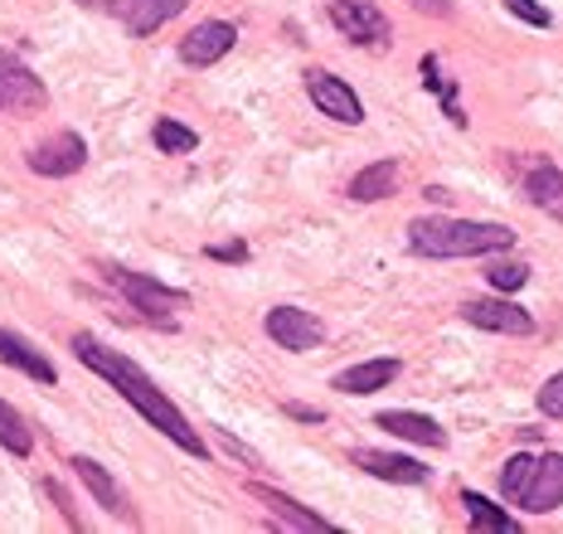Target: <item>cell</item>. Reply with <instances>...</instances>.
Returning a JSON list of instances; mask_svg holds the SVG:
<instances>
[{
	"mask_svg": "<svg viewBox=\"0 0 563 534\" xmlns=\"http://www.w3.org/2000/svg\"><path fill=\"white\" fill-rule=\"evenodd\" d=\"M108 282H112L126 301H132V311H141L151 326L175 331V316H170V311H185V307H190V292L156 282V277H146V272H132V267H108Z\"/></svg>",
	"mask_w": 563,
	"mask_h": 534,
	"instance_id": "obj_3",
	"label": "cell"
},
{
	"mask_svg": "<svg viewBox=\"0 0 563 534\" xmlns=\"http://www.w3.org/2000/svg\"><path fill=\"white\" fill-rule=\"evenodd\" d=\"M418 10H428V15H452V5L448 0H413Z\"/></svg>",
	"mask_w": 563,
	"mask_h": 534,
	"instance_id": "obj_32",
	"label": "cell"
},
{
	"mask_svg": "<svg viewBox=\"0 0 563 534\" xmlns=\"http://www.w3.org/2000/svg\"><path fill=\"white\" fill-rule=\"evenodd\" d=\"M78 5H84V10H108L112 0H78Z\"/></svg>",
	"mask_w": 563,
	"mask_h": 534,
	"instance_id": "obj_33",
	"label": "cell"
},
{
	"mask_svg": "<svg viewBox=\"0 0 563 534\" xmlns=\"http://www.w3.org/2000/svg\"><path fill=\"white\" fill-rule=\"evenodd\" d=\"M506 10H510V15H520L525 25H534V30H549V25H554V15H549L539 0H506Z\"/></svg>",
	"mask_w": 563,
	"mask_h": 534,
	"instance_id": "obj_27",
	"label": "cell"
},
{
	"mask_svg": "<svg viewBox=\"0 0 563 534\" xmlns=\"http://www.w3.org/2000/svg\"><path fill=\"white\" fill-rule=\"evenodd\" d=\"M282 413L297 418V423H325V413L321 409H307V403H282Z\"/></svg>",
	"mask_w": 563,
	"mask_h": 534,
	"instance_id": "obj_31",
	"label": "cell"
},
{
	"mask_svg": "<svg viewBox=\"0 0 563 534\" xmlns=\"http://www.w3.org/2000/svg\"><path fill=\"white\" fill-rule=\"evenodd\" d=\"M185 10V0H112V15L126 25V34H156L166 20H175Z\"/></svg>",
	"mask_w": 563,
	"mask_h": 534,
	"instance_id": "obj_14",
	"label": "cell"
},
{
	"mask_svg": "<svg viewBox=\"0 0 563 534\" xmlns=\"http://www.w3.org/2000/svg\"><path fill=\"white\" fill-rule=\"evenodd\" d=\"M331 25L355 44H369V49H384L394 40V25L384 10H374L369 0H331Z\"/></svg>",
	"mask_w": 563,
	"mask_h": 534,
	"instance_id": "obj_4",
	"label": "cell"
},
{
	"mask_svg": "<svg viewBox=\"0 0 563 534\" xmlns=\"http://www.w3.org/2000/svg\"><path fill=\"white\" fill-rule=\"evenodd\" d=\"M530 471H534V457H530V452H515L506 467H500V496H506L510 505H520L525 486H530Z\"/></svg>",
	"mask_w": 563,
	"mask_h": 534,
	"instance_id": "obj_24",
	"label": "cell"
},
{
	"mask_svg": "<svg viewBox=\"0 0 563 534\" xmlns=\"http://www.w3.org/2000/svg\"><path fill=\"white\" fill-rule=\"evenodd\" d=\"M539 413L563 418V369H559L554 379H544V389H539Z\"/></svg>",
	"mask_w": 563,
	"mask_h": 534,
	"instance_id": "obj_28",
	"label": "cell"
},
{
	"mask_svg": "<svg viewBox=\"0 0 563 534\" xmlns=\"http://www.w3.org/2000/svg\"><path fill=\"white\" fill-rule=\"evenodd\" d=\"M151 142L166 151V156H190V151L199 146V132H190V126L175 122V118H161L156 126H151Z\"/></svg>",
	"mask_w": 563,
	"mask_h": 534,
	"instance_id": "obj_23",
	"label": "cell"
},
{
	"mask_svg": "<svg viewBox=\"0 0 563 534\" xmlns=\"http://www.w3.org/2000/svg\"><path fill=\"white\" fill-rule=\"evenodd\" d=\"M44 102H49V88H44L15 54L0 49V112L5 108H44Z\"/></svg>",
	"mask_w": 563,
	"mask_h": 534,
	"instance_id": "obj_12",
	"label": "cell"
},
{
	"mask_svg": "<svg viewBox=\"0 0 563 534\" xmlns=\"http://www.w3.org/2000/svg\"><path fill=\"white\" fill-rule=\"evenodd\" d=\"M525 194H530L534 209L554 214L563 224V170L559 166H530L525 170Z\"/></svg>",
	"mask_w": 563,
	"mask_h": 534,
	"instance_id": "obj_19",
	"label": "cell"
},
{
	"mask_svg": "<svg viewBox=\"0 0 563 534\" xmlns=\"http://www.w3.org/2000/svg\"><path fill=\"white\" fill-rule=\"evenodd\" d=\"M394 190H398V160H374V166H365L350 180V200H360V204L389 200Z\"/></svg>",
	"mask_w": 563,
	"mask_h": 534,
	"instance_id": "obj_20",
	"label": "cell"
},
{
	"mask_svg": "<svg viewBox=\"0 0 563 534\" xmlns=\"http://www.w3.org/2000/svg\"><path fill=\"white\" fill-rule=\"evenodd\" d=\"M0 447H5L10 457H30V452H34V433H30L25 418L10 409L5 399H0Z\"/></svg>",
	"mask_w": 563,
	"mask_h": 534,
	"instance_id": "obj_22",
	"label": "cell"
},
{
	"mask_svg": "<svg viewBox=\"0 0 563 534\" xmlns=\"http://www.w3.org/2000/svg\"><path fill=\"white\" fill-rule=\"evenodd\" d=\"M74 355H78V365H88L92 375L108 379V385H112L117 393H122V399L132 403V409H136L141 418H146L151 427H161V433H166L180 452H190V457H205V437L195 433L190 418H185V413L166 399V389H156V379H151L132 355L108 351V345L92 341V335H74Z\"/></svg>",
	"mask_w": 563,
	"mask_h": 534,
	"instance_id": "obj_1",
	"label": "cell"
},
{
	"mask_svg": "<svg viewBox=\"0 0 563 534\" xmlns=\"http://www.w3.org/2000/svg\"><path fill=\"white\" fill-rule=\"evenodd\" d=\"M408 248L418 258H486V253L515 248V229L486 224V219H448L428 214L408 224Z\"/></svg>",
	"mask_w": 563,
	"mask_h": 534,
	"instance_id": "obj_2",
	"label": "cell"
},
{
	"mask_svg": "<svg viewBox=\"0 0 563 534\" xmlns=\"http://www.w3.org/2000/svg\"><path fill=\"white\" fill-rule=\"evenodd\" d=\"M0 365H10V369H20V375H30L34 385H54V379H58L54 359L44 355V351H34L25 335L5 331V326H0Z\"/></svg>",
	"mask_w": 563,
	"mask_h": 534,
	"instance_id": "obj_15",
	"label": "cell"
},
{
	"mask_svg": "<svg viewBox=\"0 0 563 534\" xmlns=\"http://www.w3.org/2000/svg\"><path fill=\"white\" fill-rule=\"evenodd\" d=\"M394 379H398V359H365V365L340 369V375L331 379V389H340V393H379V389H389Z\"/></svg>",
	"mask_w": 563,
	"mask_h": 534,
	"instance_id": "obj_18",
	"label": "cell"
},
{
	"mask_svg": "<svg viewBox=\"0 0 563 534\" xmlns=\"http://www.w3.org/2000/svg\"><path fill=\"white\" fill-rule=\"evenodd\" d=\"M84 166H88V142L78 132H54L49 142H40L30 151V170H34V176L64 180V176H78Z\"/></svg>",
	"mask_w": 563,
	"mask_h": 534,
	"instance_id": "obj_6",
	"label": "cell"
},
{
	"mask_svg": "<svg viewBox=\"0 0 563 534\" xmlns=\"http://www.w3.org/2000/svg\"><path fill=\"white\" fill-rule=\"evenodd\" d=\"M233 44H239V30L229 20H205V25H195L180 40V59L190 68H209L224 59V54H233Z\"/></svg>",
	"mask_w": 563,
	"mask_h": 534,
	"instance_id": "obj_8",
	"label": "cell"
},
{
	"mask_svg": "<svg viewBox=\"0 0 563 534\" xmlns=\"http://www.w3.org/2000/svg\"><path fill=\"white\" fill-rule=\"evenodd\" d=\"M486 277H490V287H496V292H520V287L530 282V267H525V263H496Z\"/></svg>",
	"mask_w": 563,
	"mask_h": 534,
	"instance_id": "obj_26",
	"label": "cell"
},
{
	"mask_svg": "<svg viewBox=\"0 0 563 534\" xmlns=\"http://www.w3.org/2000/svg\"><path fill=\"white\" fill-rule=\"evenodd\" d=\"M520 505L530 510V515H549V510L563 505V452L534 457V471H530V486H525Z\"/></svg>",
	"mask_w": 563,
	"mask_h": 534,
	"instance_id": "obj_10",
	"label": "cell"
},
{
	"mask_svg": "<svg viewBox=\"0 0 563 534\" xmlns=\"http://www.w3.org/2000/svg\"><path fill=\"white\" fill-rule=\"evenodd\" d=\"M205 258H214V263H249L253 253H249V243H209Z\"/></svg>",
	"mask_w": 563,
	"mask_h": 534,
	"instance_id": "obj_29",
	"label": "cell"
},
{
	"mask_svg": "<svg viewBox=\"0 0 563 534\" xmlns=\"http://www.w3.org/2000/svg\"><path fill=\"white\" fill-rule=\"evenodd\" d=\"M214 433H219V443H224V447L233 452V457H243V461H257V452H253V447H243V443H239V437H233V433H229V427H219V423H214Z\"/></svg>",
	"mask_w": 563,
	"mask_h": 534,
	"instance_id": "obj_30",
	"label": "cell"
},
{
	"mask_svg": "<svg viewBox=\"0 0 563 534\" xmlns=\"http://www.w3.org/2000/svg\"><path fill=\"white\" fill-rule=\"evenodd\" d=\"M462 505H466V515H472V525H476V530H486V534H520V520L506 515L500 505H490L486 496L462 491Z\"/></svg>",
	"mask_w": 563,
	"mask_h": 534,
	"instance_id": "obj_21",
	"label": "cell"
},
{
	"mask_svg": "<svg viewBox=\"0 0 563 534\" xmlns=\"http://www.w3.org/2000/svg\"><path fill=\"white\" fill-rule=\"evenodd\" d=\"M360 471H369V476H379V481H398V486H422L428 481V467L413 457H404V452H379V447H360L355 457Z\"/></svg>",
	"mask_w": 563,
	"mask_h": 534,
	"instance_id": "obj_13",
	"label": "cell"
},
{
	"mask_svg": "<svg viewBox=\"0 0 563 534\" xmlns=\"http://www.w3.org/2000/svg\"><path fill=\"white\" fill-rule=\"evenodd\" d=\"M422 84H428V92H438V98H442V108H448V118H452L456 126H466V112L456 108V88H452L448 78L438 74V59H432V54H428V59H422Z\"/></svg>",
	"mask_w": 563,
	"mask_h": 534,
	"instance_id": "obj_25",
	"label": "cell"
},
{
	"mask_svg": "<svg viewBox=\"0 0 563 534\" xmlns=\"http://www.w3.org/2000/svg\"><path fill=\"white\" fill-rule=\"evenodd\" d=\"M374 427H384V433L404 437V443H418V447H448V433H442L438 423H432L428 413H408V409H389L374 418Z\"/></svg>",
	"mask_w": 563,
	"mask_h": 534,
	"instance_id": "obj_17",
	"label": "cell"
},
{
	"mask_svg": "<svg viewBox=\"0 0 563 534\" xmlns=\"http://www.w3.org/2000/svg\"><path fill=\"white\" fill-rule=\"evenodd\" d=\"M263 331L273 335L282 351H297V355H307L325 341L321 316H311V311H301V307H273L267 321H263Z\"/></svg>",
	"mask_w": 563,
	"mask_h": 534,
	"instance_id": "obj_7",
	"label": "cell"
},
{
	"mask_svg": "<svg viewBox=\"0 0 563 534\" xmlns=\"http://www.w3.org/2000/svg\"><path fill=\"white\" fill-rule=\"evenodd\" d=\"M68 467L78 471V481L88 486V496H92V501H98L102 510H108L112 520H126V525H136V510H132V501L122 496V486L112 481V471L102 467V461H92V457H74Z\"/></svg>",
	"mask_w": 563,
	"mask_h": 534,
	"instance_id": "obj_11",
	"label": "cell"
},
{
	"mask_svg": "<svg viewBox=\"0 0 563 534\" xmlns=\"http://www.w3.org/2000/svg\"><path fill=\"white\" fill-rule=\"evenodd\" d=\"M462 321H472L481 331H496V335H530L534 331V316L515 301H496V297H476L462 307Z\"/></svg>",
	"mask_w": 563,
	"mask_h": 534,
	"instance_id": "obj_9",
	"label": "cell"
},
{
	"mask_svg": "<svg viewBox=\"0 0 563 534\" xmlns=\"http://www.w3.org/2000/svg\"><path fill=\"white\" fill-rule=\"evenodd\" d=\"M307 98L321 108V118H335L340 126H360L365 122V102H360V92L345 84V78L325 74V68H311L307 74Z\"/></svg>",
	"mask_w": 563,
	"mask_h": 534,
	"instance_id": "obj_5",
	"label": "cell"
},
{
	"mask_svg": "<svg viewBox=\"0 0 563 534\" xmlns=\"http://www.w3.org/2000/svg\"><path fill=\"white\" fill-rule=\"evenodd\" d=\"M249 496H253L257 505H267V515H273L277 525H287V530H307V534L331 530V520H325V515H316V510H307L301 501H291V496L273 491V486H249Z\"/></svg>",
	"mask_w": 563,
	"mask_h": 534,
	"instance_id": "obj_16",
	"label": "cell"
}]
</instances>
